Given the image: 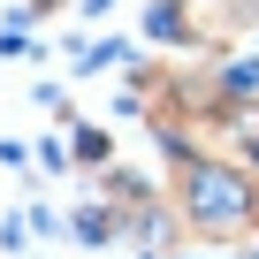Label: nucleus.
I'll return each instance as SVG.
<instances>
[{
    "instance_id": "obj_7",
    "label": "nucleus",
    "mask_w": 259,
    "mask_h": 259,
    "mask_svg": "<svg viewBox=\"0 0 259 259\" xmlns=\"http://www.w3.org/2000/svg\"><path fill=\"white\" fill-rule=\"evenodd\" d=\"M0 16H8V8H0Z\"/></svg>"
},
{
    "instance_id": "obj_1",
    "label": "nucleus",
    "mask_w": 259,
    "mask_h": 259,
    "mask_svg": "<svg viewBox=\"0 0 259 259\" xmlns=\"http://www.w3.org/2000/svg\"><path fill=\"white\" fill-rule=\"evenodd\" d=\"M168 206L191 244L229 251L259 229V168L244 160H168Z\"/></svg>"
},
{
    "instance_id": "obj_4",
    "label": "nucleus",
    "mask_w": 259,
    "mask_h": 259,
    "mask_svg": "<svg viewBox=\"0 0 259 259\" xmlns=\"http://www.w3.org/2000/svg\"><path fill=\"white\" fill-rule=\"evenodd\" d=\"M69 153H76V168H114V138H107V122H69Z\"/></svg>"
},
{
    "instance_id": "obj_3",
    "label": "nucleus",
    "mask_w": 259,
    "mask_h": 259,
    "mask_svg": "<svg viewBox=\"0 0 259 259\" xmlns=\"http://www.w3.org/2000/svg\"><path fill=\"white\" fill-rule=\"evenodd\" d=\"M213 76H221V92H229L236 107H259V46H244V54L213 61Z\"/></svg>"
},
{
    "instance_id": "obj_6",
    "label": "nucleus",
    "mask_w": 259,
    "mask_h": 259,
    "mask_svg": "<svg viewBox=\"0 0 259 259\" xmlns=\"http://www.w3.org/2000/svg\"><path fill=\"white\" fill-rule=\"evenodd\" d=\"M76 16H84V31H99V23L114 16V0H84V8H76Z\"/></svg>"
},
{
    "instance_id": "obj_2",
    "label": "nucleus",
    "mask_w": 259,
    "mask_h": 259,
    "mask_svg": "<svg viewBox=\"0 0 259 259\" xmlns=\"http://www.w3.org/2000/svg\"><path fill=\"white\" fill-rule=\"evenodd\" d=\"M69 236H76V244H92V251H107V244H122V221H114V206L92 191V198L69 213Z\"/></svg>"
},
{
    "instance_id": "obj_5",
    "label": "nucleus",
    "mask_w": 259,
    "mask_h": 259,
    "mask_svg": "<svg viewBox=\"0 0 259 259\" xmlns=\"http://www.w3.org/2000/svg\"><path fill=\"white\" fill-rule=\"evenodd\" d=\"M61 8H69V0H23V8H8V23H23V31H31V23H54Z\"/></svg>"
}]
</instances>
